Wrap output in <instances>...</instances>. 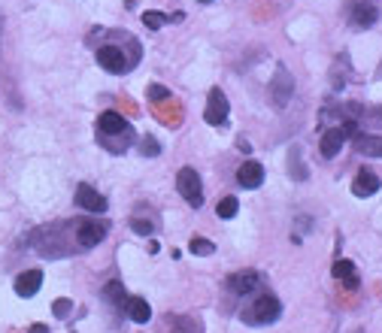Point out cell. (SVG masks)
I'll return each mask as SVG.
<instances>
[{
    "label": "cell",
    "mask_w": 382,
    "mask_h": 333,
    "mask_svg": "<svg viewBox=\"0 0 382 333\" xmlns=\"http://www.w3.org/2000/svg\"><path fill=\"white\" fill-rule=\"evenodd\" d=\"M40 288H43V273L40 270H28V273H21L18 279H16V294L25 297V300L37 294Z\"/></svg>",
    "instance_id": "cell-12"
},
{
    "label": "cell",
    "mask_w": 382,
    "mask_h": 333,
    "mask_svg": "<svg viewBox=\"0 0 382 333\" xmlns=\"http://www.w3.org/2000/svg\"><path fill=\"white\" fill-rule=\"evenodd\" d=\"M107 236V224H97V222H82L80 227H76V243H80L82 249H94L104 243Z\"/></svg>",
    "instance_id": "cell-7"
},
{
    "label": "cell",
    "mask_w": 382,
    "mask_h": 333,
    "mask_svg": "<svg viewBox=\"0 0 382 333\" xmlns=\"http://www.w3.org/2000/svg\"><path fill=\"white\" fill-rule=\"evenodd\" d=\"M104 297H107L109 303L121 306V300H125V285H121V282H109L107 288H104Z\"/></svg>",
    "instance_id": "cell-19"
},
{
    "label": "cell",
    "mask_w": 382,
    "mask_h": 333,
    "mask_svg": "<svg viewBox=\"0 0 382 333\" xmlns=\"http://www.w3.org/2000/svg\"><path fill=\"white\" fill-rule=\"evenodd\" d=\"M349 21H352L358 31H367V28H373L376 21H379V9H376L373 4H355Z\"/></svg>",
    "instance_id": "cell-10"
},
{
    "label": "cell",
    "mask_w": 382,
    "mask_h": 333,
    "mask_svg": "<svg viewBox=\"0 0 382 333\" xmlns=\"http://www.w3.org/2000/svg\"><path fill=\"white\" fill-rule=\"evenodd\" d=\"M355 148L367 158H382V136H367V133H358L355 136Z\"/></svg>",
    "instance_id": "cell-15"
},
{
    "label": "cell",
    "mask_w": 382,
    "mask_h": 333,
    "mask_svg": "<svg viewBox=\"0 0 382 333\" xmlns=\"http://www.w3.org/2000/svg\"><path fill=\"white\" fill-rule=\"evenodd\" d=\"M379 176L376 173H370V170H361V173L355 176V182H352V194L355 197H373V194L379 191Z\"/></svg>",
    "instance_id": "cell-11"
},
{
    "label": "cell",
    "mask_w": 382,
    "mask_h": 333,
    "mask_svg": "<svg viewBox=\"0 0 382 333\" xmlns=\"http://www.w3.org/2000/svg\"><path fill=\"white\" fill-rule=\"evenodd\" d=\"M279 315H283V303L271 294L258 297V300L246 309V321H249V324H273V321H279Z\"/></svg>",
    "instance_id": "cell-2"
},
{
    "label": "cell",
    "mask_w": 382,
    "mask_h": 333,
    "mask_svg": "<svg viewBox=\"0 0 382 333\" xmlns=\"http://www.w3.org/2000/svg\"><path fill=\"white\" fill-rule=\"evenodd\" d=\"M97 64L104 67L107 73H116V76H121V73H128V58H125V52L119 49V45H100L97 49Z\"/></svg>",
    "instance_id": "cell-5"
},
{
    "label": "cell",
    "mask_w": 382,
    "mask_h": 333,
    "mask_svg": "<svg viewBox=\"0 0 382 333\" xmlns=\"http://www.w3.org/2000/svg\"><path fill=\"white\" fill-rule=\"evenodd\" d=\"M55 315H58V318H67V315H70L73 312V303L70 300H64V297H61V300H55Z\"/></svg>",
    "instance_id": "cell-22"
},
{
    "label": "cell",
    "mask_w": 382,
    "mask_h": 333,
    "mask_svg": "<svg viewBox=\"0 0 382 333\" xmlns=\"http://www.w3.org/2000/svg\"><path fill=\"white\" fill-rule=\"evenodd\" d=\"M188 249H191V255H200V258H207V255H212V251H216V246H212L207 236H195Z\"/></svg>",
    "instance_id": "cell-18"
},
{
    "label": "cell",
    "mask_w": 382,
    "mask_h": 333,
    "mask_svg": "<svg viewBox=\"0 0 382 333\" xmlns=\"http://www.w3.org/2000/svg\"><path fill=\"white\" fill-rule=\"evenodd\" d=\"M240 212V200L237 197H224V200H219V206H216V215L219 218H224V222H231L234 215Z\"/></svg>",
    "instance_id": "cell-17"
},
{
    "label": "cell",
    "mask_w": 382,
    "mask_h": 333,
    "mask_svg": "<svg viewBox=\"0 0 382 333\" xmlns=\"http://www.w3.org/2000/svg\"><path fill=\"white\" fill-rule=\"evenodd\" d=\"M28 333H49V327H46V324H31Z\"/></svg>",
    "instance_id": "cell-26"
},
{
    "label": "cell",
    "mask_w": 382,
    "mask_h": 333,
    "mask_svg": "<svg viewBox=\"0 0 382 333\" xmlns=\"http://www.w3.org/2000/svg\"><path fill=\"white\" fill-rule=\"evenodd\" d=\"M176 188H179V194H182V200H185L188 206H195V209H200V206H204V182H200V176H197L191 167L179 170Z\"/></svg>",
    "instance_id": "cell-1"
},
{
    "label": "cell",
    "mask_w": 382,
    "mask_h": 333,
    "mask_svg": "<svg viewBox=\"0 0 382 333\" xmlns=\"http://www.w3.org/2000/svg\"><path fill=\"white\" fill-rule=\"evenodd\" d=\"M258 282H261V275H258L255 270H243V273H234L231 279H228V288L234 291V294H252L255 288H258Z\"/></svg>",
    "instance_id": "cell-9"
},
{
    "label": "cell",
    "mask_w": 382,
    "mask_h": 333,
    "mask_svg": "<svg viewBox=\"0 0 382 333\" xmlns=\"http://www.w3.org/2000/svg\"><path fill=\"white\" fill-rule=\"evenodd\" d=\"M237 182L243 188H261L264 182V167L258 160H243V167L237 170Z\"/></svg>",
    "instance_id": "cell-8"
},
{
    "label": "cell",
    "mask_w": 382,
    "mask_h": 333,
    "mask_svg": "<svg viewBox=\"0 0 382 333\" xmlns=\"http://www.w3.org/2000/svg\"><path fill=\"white\" fill-rule=\"evenodd\" d=\"M197 4H212V0H197Z\"/></svg>",
    "instance_id": "cell-27"
},
{
    "label": "cell",
    "mask_w": 382,
    "mask_h": 333,
    "mask_svg": "<svg viewBox=\"0 0 382 333\" xmlns=\"http://www.w3.org/2000/svg\"><path fill=\"white\" fill-rule=\"evenodd\" d=\"M164 21H170L164 13H155V9H149V13H143V25L149 28V31H161V28H164Z\"/></svg>",
    "instance_id": "cell-20"
},
{
    "label": "cell",
    "mask_w": 382,
    "mask_h": 333,
    "mask_svg": "<svg viewBox=\"0 0 382 333\" xmlns=\"http://www.w3.org/2000/svg\"><path fill=\"white\" fill-rule=\"evenodd\" d=\"M131 227H133V234H140V236H149L152 234V222H143V218H133Z\"/></svg>",
    "instance_id": "cell-23"
},
{
    "label": "cell",
    "mask_w": 382,
    "mask_h": 333,
    "mask_svg": "<svg viewBox=\"0 0 382 333\" xmlns=\"http://www.w3.org/2000/svg\"><path fill=\"white\" fill-rule=\"evenodd\" d=\"M291 94H295V79H291V73L285 70V67H279V70L273 73L271 79V97H273V107L276 109H285Z\"/></svg>",
    "instance_id": "cell-4"
},
{
    "label": "cell",
    "mask_w": 382,
    "mask_h": 333,
    "mask_svg": "<svg viewBox=\"0 0 382 333\" xmlns=\"http://www.w3.org/2000/svg\"><path fill=\"white\" fill-rule=\"evenodd\" d=\"M76 206L80 209H85V212H94V215H104L107 212V197L100 191H94L92 185H80L76 188Z\"/></svg>",
    "instance_id": "cell-6"
},
{
    "label": "cell",
    "mask_w": 382,
    "mask_h": 333,
    "mask_svg": "<svg viewBox=\"0 0 382 333\" xmlns=\"http://www.w3.org/2000/svg\"><path fill=\"white\" fill-rule=\"evenodd\" d=\"M331 273L337 275V279H352V275H355V263L352 261H337L331 267Z\"/></svg>",
    "instance_id": "cell-21"
},
{
    "label": "cell",
    "mask_w": 382,
    "mask_h": 333,
    "mask_svg": "<svg viewBox=\"0 0 382 333\" xmlns=\"http://www.w3.org/2000/svg\"><path fill=\"white\" fill-rule=\"evenodd\" d=\"M140 152H143V155H152V158H155V155L161 152V148H158V143H155L152 136H146V140H143V146H140Z\"/></svg>",
    "instance_id": "cell-25"
},
{
    "label": "cell",
    "mask_w": 382,
    "mask_h": 333,
    "mask_svg": "<svg viewBox=\"0 0 382 333\" xmlns=\"http://www.w3.org/2000/svg\"><path fill=\"white\" fill-rule=\"evenodd\" d=\"M167 97H170V91H167L164 85H149V100L161 103V100H167Z\"/></svg>",
    "instance_id": "cell-24"
},
{
    "label": "cell",
    "mask_w": 382,
    "mask_h": 333,
    "mask_svg": "<svg viewBox=\"0 0 382 333\" xmlns=\"http://www.w3.org/2000/svg\"><path fill=\"white\" fill-rule=\"evenodd\" d=\"M346 146V133H343V128H331V131H324L322 133V155L324 158H337L340 155V148Z\"/></svg>",
    "instance_id": "cell-14"
},
{
    "label": "cell",
    "mask_w": 382,
    "mask_h": 333,
    "mask_svg": "<svg viewBox=\"0 0 382 333\" xmlns=\"http://www.w3.org/2000/svg\"><path fill=\"white\" fill-rule=\"evenodd\" d=\"M128 315L137 321V324H146V321L152 318V306L143 300V297H131L128 300Z\"/></svg>",
    "instance_id": "cell-16"
},
{
    "label": "cell",
    "mask_w": 382,
    "mask_h": 333,
    "mask_svg": "<svg viewBox=\"0 0 382 333\" xmlns=\"http://www.w3.org/2000/svg\"><path fill=\"white\" fill-rule=\"evenodd\" d=\"M228 116H231L228 97H224L219 88H212L209 97H207V112H204L207 124H212V128H224V124H228Z\"/></svg>",
    "instance_id": "cell-3"
},
{
    "label": "cell",
    "mask_w": 382,
    "mask_h": 333,
    "mask_svg": "<svg viewBox=\"0 0 382 333\" xmlns=\"http://www.w3.org/2000/svg\"><path fill=\"white\" fill-rule=\"evenodd\" d=\"M97 131L104 133V136H112V133H131V128H128V121L119 116V112H112V109H107L104 116L97 119Z\"/></svg>",
    "instance_id": "cell-13"
}]
</instances>
